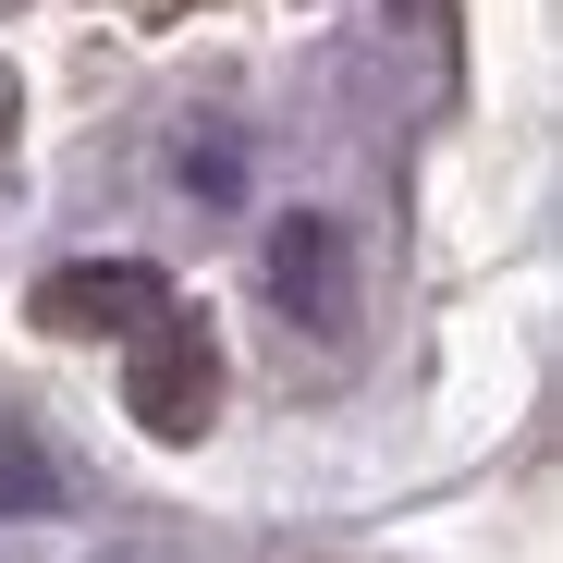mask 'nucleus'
Returning a JSON list of instances; mask_svg holds the SVG:
<instances>
[{"label":"nucleus","instance_id":"1","mask_svg":"<svg viewBox=\"0 0 563 563\" xmlns=\"http://www.w3.org/2000/svg\"><path fill=\"white\" fill-rule=\"evenodd\" d=\"M123 405H135L147 441H197L221 417V343H209V319L184 307V295L147 331H123Z\"/></svg>","mask_w":563,"mask_h":563},{"label":"nucleus","instance_id":"4","mask_svg":"<svg viewBox=\"0 0 563 563\" xmlns=\"http://www.w3.org/2000/svg\"><path fill=\"white\" fill-rule=\"evenodd\" d=\"M74 503V478H62V465H49V441H25V429H0V515H62Z\"/></svg>","mask_w":563,"mask_h":563},{"label":"nucleus","instance_id":"5","mask_svg":"<svg viewBox=\"0 0 563 563\" xmlns=\"http://www.w3.org/2000/svg\"><path fill=\"white\" fill-rule=\"evenodd\" d=\"M233 184H245L233 147H184V197H233Z\"/></svg>","mask_w":563,"mask_h":563},{"label":"nucleus","instance_id":"3","mask_svg":"<svg viewBox=\"0 0 563 563\" xmlns=\"http://www.w3.org/2000/svg\"><path fill=\"white\" fill-rule=\"evenodd\" d=\"M172 307V269L147 257H74L37 282V331H147Z\"/></svg>","mask_w":563,"mask_h":563},{"label":"nucleus","instance_id":"2","mask_svg":"<svg viewBox=\"0 0 563 563\" xmlns=\"http://www.w3.org/2000/svg\"><path fill=\"white\" fill-rule=\"evenodd\" d=\"M257 282H269V307L295 331H355V245H343V221L282 209L257 233Z\"/></svg>","mask_w":563,"mask_h":563}]
</instances>
